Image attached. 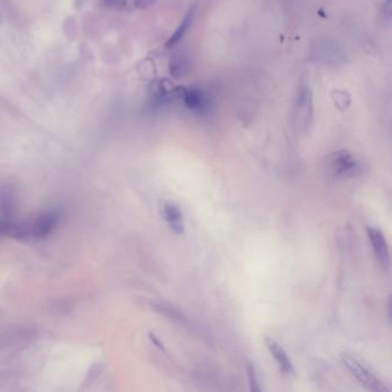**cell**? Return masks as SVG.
<instances>
[{
	"label": "cell",
	"instance_id": "11",
	"mask_svg": "<svg viewBox=\"0 0 392 392\" xmlns=\"http://www.w3.org/2000/svg\"><path fill=\"white\" fill-rule=\"evenodd\" d=\"M196 5H193V6L190 7L186 15L183 17L182 21H181V24H179V27L176 28L174 34L166 42L167 48H174L179 45V42L182 41V38L186 36V33L191 27V24H193V19H195V15H196Z\"/></svg>",
	"mask_w": 392,
	"mask_h": 392
},
{
	"label": "cell",
	"instance_id": "17",
	"mask_svg": "<svg viewBox=\"0 0 392 392\" xmlns=\"http://www.w3.org/2000/svg\"><path fill=\"white\" fill-rule=\"evenodd\" d=\"M149 336L150 339L152 341L153 344L156 345L157 348H159L160 350H163V343H161V341L158 339V337H157L156 335H153V334H151V332H150Z\"/></svg>",
	"mask_w": 392,
	"mask_h": 392
},
{
	"label": "cell",
	"instance_id": "15",
	"mask_svg": "<svg viewBox=\"0 0 392 392\" xmlns=\"http://www.w3.org/2000/svg\"><path fill=\"white\" fill-rule=\"evenodd\" d=\"M132 1H134V8L145 10L154 5L158 0H132Z\"/></svg>",
	"mask_w": 392,
	"mask_h": 392
},
{
	"label": "cell",
	"instance_id": "4",
	"mask_svg": "<svg viewBox=\"0 0 392 392\" xmlns=\"http://www.w3.org/2000/svg\"><path fill=\"white\" fill-rule=\"evenodd\" d=\"M312 59L325 66H336L344 61L343 50L332 41L320 39L313 43L311 48Z\"/></svg>",
	"mask_w": 392,
	"mask_h": 392
},
{
	"label": "cell",
	"instance_id": "8",
	"mask_svg": "<svg viewBox=\"0 0 392 392\" xmlns=\"http://www.w3.org/2000/svg\"><path fill=\"white\" fill-rule=\"evenodd\" d=\"M265 344L267 346L268 351L271 352L273 358L278 362L280 373H282L283 375H294L296 371H294L292 362H291L290 358H289V355H287L285 350L278 344V341H274L273 338H266V339H265Z\"/></svg>",
	"mask_w": 392,
	"mask_h": 392
},
{
	"label": "cell",
	"instance_id": "3",
	"mask_svg": "<svg viewBox=\"0 0 392 392\" xmlns=\"http://www.w3.org/2000/svg\"><path fill=\"white\" fill-rule=\"evenodd\" d=\"M341 362L355 379L358 380L366 389L373 392L389 391V389L384 386V383L377 377V376L369 371L366 366L362 365L358 359L353 358L352 355L341 353Z\"/></svg>",
	"mask_w": 392,
	"mask_h": 392
},
{
	"label": "cell",
	"instance_id": "14",
	"mask_svg": "<svg viewBox=\"0 0 392 392\" xmlns=\"http://www.w3.org/2000/svg\"><path fill=\"white\" fill-rule=\"evenodd\" d=\"M332 97H334V102L336 103V106L341 111L348 109V106L351 103V99L348 97V92L335 91Z\"/></svg>",
	"mask_w": 392,
	"mask_h": 392
},
{
	"label": "cell",
	"instance_id": "9",
	"mask_svg": "<svg viewBox=\"0 0 392 392\" xmlns=\"http://www.w3.org/2000/svg\"><path fill=\"white\" fill-rule=\"evenodd\" d=\"M163 211L165 220L172 233L176 235H183L186 230V224L181 208L176 204L169 202L163 205Z\"/></svg>",
	"mask_w": 392,
	"mask_h": 392
},
{
	"label": "cell",
	"instance_id": "12",
	"mask_svg": "<svg viewBox=\"0 0 392 392\" xmlns=\"http://www.w3.org/2000/svg\"><path fill=\"white\" fill-rule=\"evenodd\" d=\"M151 308L153 311L163 315L165 318L172 320V321L177 322V323H184L186 322V317L184 315L179 308H176L174 305L169 304L167 301H153L151 303Z\"/></svg>",
	"mask_w": 392,
	"mask_h": 392
},
{
	"label": "cell",
	"instance_id": "1",
	"mask_svg": "<svg viewBox=\"0 0 392 392\" xmlns=\"http://www.w3.org/2000/svg\"><path fill=\"white\" fill-rule=\"evenodd\" d=\"M314 106H313V93L308 83H301L294 97L292 109V121L294 128L299 132L308 130L313 121Z\"/></svg>",
	"mask_w": 392,
	"mask_h": 392
},
{
	"label": "cell",
	"instance_id": "16",
	"mask_svg": "<svg viewBox=\"0 0 392 392\" xmlns=\"http://www.w3.org/2000/svg\"><path fill=\"white\" fill-rule=\"evenodd\" d=\"M382 13L384 17H390L391 15V0H383Z\"/></svg>",
	"mask_w": 392,
	"mask_h": 392
},
{
	"label": "cell",
	"instance_id": "5",
	"mask_svg": "<svg viewBox=\"0 0 392 392\" xmlns=\"http://www.w3.org/2000/svg\"><path fill=\"white\" fill-rule=\"evenodd\" d=\"M186 109L195 113H206L210 109V98L205 92L196 88H179V100Z\"/></svg>",
	"mask_w": 392,
	"mask_h": 392
},
{
	"label": "cell",
	"instance_id": "7",
	"mask_svg": "<svg viewBox=\"0 0 392 392\" xmlns=\"http://www.w3.org/2000/svg\"><path fill=\"white\" fill-rule=\"evenodd\" d=\"M59 213L55 211H48L37 217L35 224L30 226L31 236L36 238H45L48 236L59 224Z\"/></svg>",
	"mask_w": 392,
	"mask_h": 392
},
{
	"label": "cell",
	"instance_id": "2",
	"mask_svg": "<svg viewBox=\"0 0 392 392\" xmlns=\"http://www.w3.org/2000/svg\"><path fill=\"white\" fill-rule=\"evenodd\" d=\"M329 172L338 179H352L362 174L358 160L348 150H338L328 157Z\"/></svg>",
	"mask_w": 392,
	"mask_h": 392
},
{
	"label": "cell",
	"instance_id": "6",
	"mask_svg": "<svg viewBox=\"0 0 392 392\" xmlns=\"http://www.w3.org/2000/svg\"><path fill=\"white\" fill-rule=\"evenodd\" d=\"M367 235H368L369 242H371L373 251H374L377 260L380 261V264L383 265V266H389V245H388V242H386L382 230H380L379 228H375V226H368Z\"/></svg>",
	"mask_w": 392,
	"mask_h": 392
},
{
	"label": "cell",
	"instance_id": "13",
	"mask_svg": "<svg viewBox=\"0 0 392 392\" xmlns=\"http://www.w3.org/2000/svg\"><path fill=\"white\" fill-rule=\"evenodd\" d=\"M247 373L251 391H261L260 386H259V380H258L257 371H256V366L253 365V362H247Z\"/></svg>",
	"mask_w": 392,
	"mask_h": 392
},
{
	"label": "cell",
	"instance_id": "10",
	"mask_svg": "<svg viewBox=\"0 0 392 392\" xmlns=\"http://www.w3.org/2000/svg\"><path fill=\"white\" fill-rule=\"evenodd\" d=\"M168 68L169 74L175 80L186 78L190 68L189 55L186 48H179L172 55L169 60Z\"/></svg>",
	"mask_w": 392,
	"mask_h": 392
}]
</instances>
